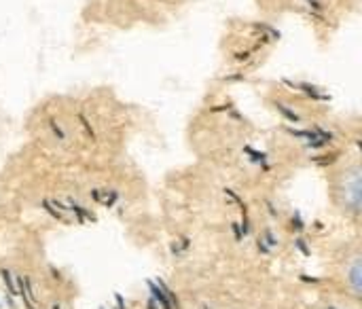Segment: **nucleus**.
Here are the masks:
<instances>
[{
	"label": "nucleus",
	"instance_id": "nucleus-2",
	"mask_svg": "<svg viewBox=\"0 0 362 309\" xmlns=\"http://www.w3.org/2000/svg\"><path fill=\"white\" fill-rule=\"evenodd\" d=\"M350 278H352V286H354V293L358 295V293H361V263H358V261L354 263V267H352V274H350Z\"/></svg>",
	"mask_w": 362,
	"mask_h": 309
},
{
	"label": "nucleus",
	"instance_id": "nucleus-1",
	"mask_svg": "<svg viewBox=\"0 0 362 309\" xmlns=\"http://www.w3.org/2000/svg\"><path fill=\"white\" fill-rule=\"evenodd\" d=\"M151 291H153V297H155V299L161 303V308L172 309V301H170V299H168V297H165L161 291H159V286H157V284H153V282H151Z\"/></svg>",
	"mask_w": 362,
	"mask_h": 309
}]
</instances>
